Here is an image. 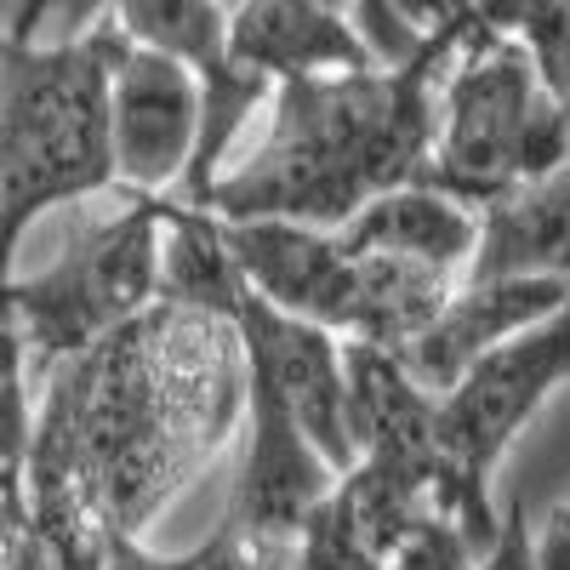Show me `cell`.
Segmentation results:
<instances>
[{
    "label": "cell",
    "instance_id": "ffe728a7",
    "mask_svg": "<svg viewBox=\"0 0 570 570\" xmlns=\"http://www.w3.org/2000/svg\"><path fill=\"white\" fill-rule=\"evenodd\" d=\"M206 570H303L297 537H252L217 519V531L195 548Z\"/></svg>",
    "mask_w": 570,
    "mask_h": 570
},
{
    "label": "cell",
    "instance_id": "9a60e30c",
    "mask_svg": "<svg viewBox=\"0 0 570 570\" xmlns=\"http://www.w3.org/2000/svg\"><path fill=\"white\" fill-rule=\"evenodd\" d=\"M246 279L234 263L223 223L206 206L166 200V228H160V303L195 308V314H228L240 308Z\"/></svg>",
    "mask_w": 570,
    "mask_h": 570
},
{
    "label": "cell",
    "instance_id": "cb8c5ba5",
    "mask_svg": "<svg viewBox=\"0 0 570 570\" xmlns=\"http://www.w3.org/2000/svg\"><path fill=\"white\" fill-rule=\"evenodd\" d=\"M531 542H537V564L542 570H570V497L531 531Z\"/></svg>",
    "mask_w": 570,
    "mask_h": 570
},
{
    "label": "cell",
    "instance_id": "3957f363",
    "mask_svg": "<svg viewBox=\"0 0 570 570\" xmlns=\"http://www.w3.org/2000/svg\"><path fill=\"white\" fill-rule=\"evenodd\" d=\"M120 46L109 18L69 40H0V279L46 212L115 188L109 75Z\"/></svg>",
    "mask_w": 570,
    "mask_h": 570
},
{
    "label": "cell",
    "instance_id": "7a4b0ae2",
    "mask_svg": "<svg viewBox=\"0 0 570 570\" xmlns=\"http://www.w3.org/2000/svg\"><path fill=\"white\" fill-rule=\"evenodd\" d=\"M456 35H445L411 69H348L274 86L263 104V137L217 171L200 206L212 217H292L337 228L371 195L422 177L434 155L440 75Z\"/></svg>",
    "mask_w": 570,
    "mask_h": 570
},
{
    "label": "cell",
    "instance_id": "e0dca14e",
    "mask_svg": "<svg viewBox=\"0 0 570 570\" xmlns=\"http://www.w3.org/2000/svg\"><path fill=\"white\" fill-rule=\"evenodd\" d=\"M29 434H35V365L18 320L0 308V525L29 513L23 502Z\"/></svg>",
    "mask_w": 570,
    "mask_h": 570
},
{
    "label": "cell",
    "instance_id": "52a82bcc",
    "mask_svg": "<svg viewBox=\"0 0 570 570\" xmlns=\"http://www.w3.org/2000/svg\"><path fill=\"white\" fill-rule=\"evenodd\" d=\"M206 80L149 46H120L109 75V155L126 195H177L200 155Z\"/></svg>",
    "mask_w": 570,
    "mask_h": 570
},
{
    "label": "cell",
    "instance_id": "44dd1931",
    "mask_svg": "<svg viewBox=\"0 0 570 570\" xmlns=\"http://www.w3.org/2000/svg\"><path fill=\"white\" fill-rule=\"evenodd\" d=\"M473 570H542L537 564V542H531V525H525V508L508 502L502 519H497V537L473 553Z\"/></svg>",
    "mask_w": 570,
    "mask_h": 570
},
{
    "label": "cell",
    "instance_id": "ba28073f",
    "mask_svg": "<svg viewBox=\"0 0 570 570\" xmlns=\"http://www.w3.org/2000/svg\"><path fill=\"white\" fill-rule=\"evenodd\" d=\"M234 325H240V343H246V389L274 400L325 451V462L343 473L354 462V445H348V343L314 320H297V314L263 303L257 292L240 297Z\"/></svg>",
    "mask_w": 570,
    "mask_h": 570
},
{
    "label": "cell",
    "instance_id": "277c9868",
    "mask_svg": "<svg viewBox=\"0 0 570 570\" xmlns=\"http://www.w3.org/2000/svg\"><path fill=\"white\" fill-rule=\"evenodd\" d=\"M564 155L570 137L537 80L531 46L513 29H491L485 18L456 35L440 75L434 155L422 177L462 195L468 206H485L502 188L542 177Z\"/></svg>",
    "mask_w": 570,
    "mask_h": 570
},
{
    "label": "cell",
    "instance_id": "4fadbf2b",
    "mask_svg": "<svg viewBox=\"0 0 570 570\" xmlns=\"http://www.w3.org/2000/svg\"><path fill=\"white\" fill-rule=\"evenodd\" d=\"M468 279H570V155L480 206Z\"/></svg>",
    "mask_w": 570,
    "mask_h": 570
},
{
    "label": "cell",
    "instance_id": "2e32d148",
    "mask_svg": "<svg viewBox=\"0 0 570 570\" xmlns=\"http://www.w3.org/2000/svg\"><path fill=\"white\" fill-rule=\"evenodd\" d=\"M104 18L131 46L166 52L200 80L228 69V0H104Z\"/></svg>",
    "mask_w": 570,
    "mask_h": 570
},
{
    "label": "cell",
    "instance_id": "7402d4cb",
    "mask_svg": "<svg viewBox=\"0 0 570 570\" xmlns=\"http://www.w3.org/2000/svg\"><path fill=\"white\" fill-rule=\"evenodd\" d=\"M98 570H206L200 553H160L149 537H109Z\"/></svg>",
    "mask_w": 570,
    "mask_h": 570
},
{
    "label": "cell",
    "instance_id": "5bb4252c",
    "mask_svg": "<svg viewBox=\"0 0 570 570\" xmlns=\"http://www.w3.org/2000/svg\"><path fill=\"white\" fill-rule=\"evenodd\" d=\"M348 252H383L400 263H422L440 274H462L480 246V206H468L451 188L411 177L383 195H371L348 223H337Z\"/></svg>",
    "mask_w": 570,
    "mask_h": 570
},
{
    "label": "cell",
    "instance_id": "30bf717a",
    "mask_svg": "<svg viewBox=\"0 0 570 570\" xmlns=\"http://www.w3.org/2000/svg\"><path fill=\"white\" fill-rule=\"evenodd\" d=\"M217 223L234 263H240L246 292L343 337L354 303V252L343 246L337 228L292 217H217Z\"/></svg>",
    "mask_w": 570,
    "mask_h": 570
},
{
    "label": "cell",
    "instance_id": "ac0fdd59",
    "mask_svg": "<svg viewBox=\"0 0 570 570\" xmlns=\"http://www.w3.org/2000/svg\"><path fill=\"white\" fill-rule=\"evenodd\" d=\"M513 35L531 46L537 80H542L548 104L559 109L564 137H570V7H564V0H519Z\"/></svg>",
    "mask_w": 570,
    "mask_h": 570
},
{
    "label": "cell",
    "instance_id": "484cf974",
    "mask_svg": "<svg viewBox=\"0 0 570 570\" xmlns=\"http://www.w3.org/2000/svg\"><path fill=\"white\" fill-rule=\"evenodd\" d=\"M320 7H331V12H348V0H320Z\"/></svg>",
    "mask_w": 570,
    "mask_h": 570
},
{
    "label": "cell",
    "instance_id": "8fae6325",
    "mask_svg": "<svg viewBox=\"0 0 570 570\" xmlns=\"http://www.w3.org/2000/svg\"><path fill=\"white\" fill-rule=\"evenodd\" d=\"M570 303V279H456L445 308L428 320L416 337L394 354L428 394H445L456 376L502 348L508 337L531 331L537 320L559 314Z\"/></svg>",
    "mask_w": 570,
    "mask_h": 570
},
{
    "label": "cell",
    "instance_id": "d4e9b609",
    "mask_svg": "<svg viewBox=\"0 0 570 570\" xmlns=\"http://www.w3.org/2000/svg\"><path fill=\"white\" fill-rule=\"evenodd\" d=\"M0 570H46V553H40V542H35V525H29V537L12 548V559L0 564Z\"/></svg>",
    "mask_w": 570,
    "mask_h": 570
},
{
    "label": "cell",
    "instance_id": "603a6c76",
    "mask_svg": "<svg viewBox=\"0 0 570 570\" xmlns=\"http://www.w3.org/2000/svg\"><path fill=\"white\" fill-rule=\"evenodd\" d=\"M394 7H400L428 40L456 35V29H468V23H480V7H473V0H394Z\"/></svg>",
    "mask_w": 570,
    "mask_h": 570
},
{
    "label": "cell",
    "instance_id": "6da1fadb",
    "mask_svg": "<svg viewBox=\"0 0 570 570\" xmlns=\"http://www.w3.org/2000/svg\"><path fill=\"white\" fill-rule=\"evenodd\" d=\"M246 343L228 314L155 303L58 365L35 394L23 468L46 570H98L240 440Z\"/></svg>",
    "mask_w": 570,
    "mask_h": 570
},
{
    "label": "cell",
    "instance_id": "d6986e66",
    "mask_svg": "<svg viewBox=\"0 0 570 570\" xmlns=\"http://www.w3.org/2000/svg\"><path fill=\"white\" fill-rule=\"evenodd\" d=\"M303 570H389V559L371 548V537L360 531V519L348 513V502L331 491L297 537Z\"/></svg>",
    "mask_w": 570,
    "mask_h": 570
},
{
    "label": "cell",
    "instance_id": "5b68a950",
    "mask_svg": "<svg viewBox=\"0 0 570 570\" xmlns=\"http://www.w3.org/2000/svg\"><path fill=\"white\" fill-rule=\"evenodd\" d=\"M166 200L171 195H126L115 217L86 223L46 268L0 279V308L18 320L29 343L35 394L58 365L160 303Z\"/></svg>",
    "mask_w": 570,
    "mask_h": 570
},
{
    "label": "cell",
    "instance_id": "8992f818",
    "mask_svg": "<svg viewBox=\"0 0 570 570\" xmlns=\"http://www.w3.org/2000/svg\"><path fill=\"white\" fill-rule=\"evenodd\" d=\"M570 383V303L531 331L473 360L445 394H434V428L451 468V519L480 553L497 537L502 508L491 502V473L508 445L537 422V411Z\"/></svg>",
    "mask_w": 570,
    "mask_h": 570
},
{
    "label": "cell",
    "instance_id": "9c48e42d",
    "mask_svg": "<svg viewBox=\"0 0 570 570\" xmlns=\"http://www.w3.org/2000/svg\"><path fill=\"white\" fill-rule=\"evenodd\" d=\"M234 485L223 525L252 537H303L308 513L337 491V468L274 400L246 389V422L234 440Z\"/></svg>",
    "mask_w": 570,
    "mask_h": 570
},
{
    "label": "cell",
    "instance_id": "7c38bea8",
    "mask_svg": "<svg viewBox=\"0 0 570 570\" xmlns=\"http://www.w3.org/2000/svg\"><path fill=\"white\" fill-rule=\"evenodd\" d=\"M228 63L268 86L376 69L348 23L320 0H234L228 7Z\"/></svg>",
    "mask_w": 570,
    "mask_h": 570
}]
</instances>
